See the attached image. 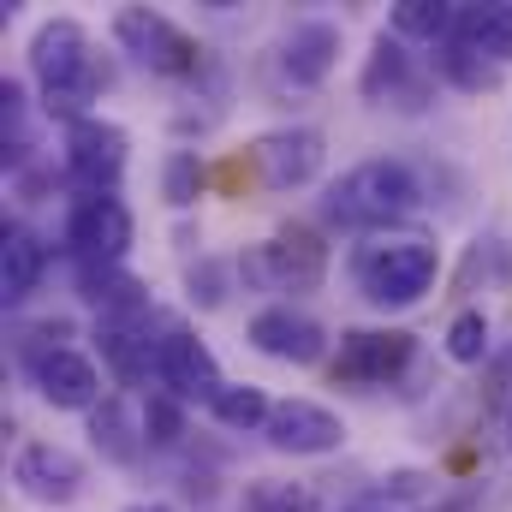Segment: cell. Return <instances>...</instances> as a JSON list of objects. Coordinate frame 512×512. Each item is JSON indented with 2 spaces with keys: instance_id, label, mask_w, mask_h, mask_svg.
Listing matches in <instances>:
<instances>
[{
  "instance_id": "21",
  "label": "cell",
  "mask_w": 512,
  "mask_h": 512,
  "mask_svg": "<svg viewBox=\"0 0 512 512\" xmlns=\"http://www.w3.org/2000/svg\"><path fill=\"white\" fill-rule=\"evenodd\" d=\"M453 18H459V0H399L387 12V30L405 36L411 48H441L453 36Z\"/></svg>"
},
{
  "instance_id": "7",
  "label": "cell",
  "mask_w": 512,
  "mask_h": 512,
  "mask_svg": "<svg viewBox=\"0 0 512 512\" xmlns=\"http://www.w3.org/2000/svg\"><path fill=\"white\" fill-rule=\"evenodd\" d=\"M131 167V131L108 114L72 120L60 137V179L66 191H120Z\"/></svg>"
},
{
  "instance_id": "4",
  "label": "cell",
  "mask_w": 512,
  "mask_h": 512,
  "mask_svg": "<svg viewBox=\"0 0 512 512\" xmlns=\"http://www.w3.org/2000/svg\"><path fill=\"white\" fill-rule=\"evenodd\" d=\"M239 280L251 292H268V304H298L304 292H322L328 280V239L310 221H280L268 239L245 245Z\"/></svg>"
},
{
  "instance_id": "23",
  "label": "cell",
  "mask_w": 512,
  "mask_h": 512,
  "mask_svg": "<svg viewBox=\"0 0 512 512\" xmlns=\"http://www.w3.org/2000/svg\"><path fill=\"white\" fill-rule=\"evenodd\" d=\"M209 417H215L221 429H233V435H262L268 417H274V399H268L256 382H227L221 393H215Z\"/></svg>"
},
{
  "instance_id": "20",
  "label": "cell",
  "mask_w": 512,
  "mask_h": 512,
  "mask_svg": "<svg viewBox=\"0 0 512 512\" xmlns=\"http://www.w3.org/2000/svg\"><path fill=\"white\" fill-rule=\"evenodd\" d=\"M453 42L477 48L495 66H512V0H459Z\"/></svg>"
},
{
  "instance_id": "33",
  "label": "cell",
  "mask_w": 512,
  "mask_h": 512,
  "mask_svg": "<svg viewBox=\"0 0 512 512\" xmlns=\"http://www.w3.org/2000/svg\"><path fill=\"white\" fill-rule=\"evenodd\" d=\"M126 512H179V507H167V501H131Z\"/></svg>"
},
{
  "instance_id": "25",
  "label": "cell",
  "mask_w": 512,
  "mask_h": 512,
  "mask_svg": "<svg viewBox=\"0 0 512 512\" xmlns=\"http://www.w3.org/2000/svg\"><path fill=\"white\" fill-rule=\"evenodd\" d=\"M441 352H447L459 370H477V364H489V352H495L489 310H483V304H465V310L447 322V334H441Z\"/></svg>"
},
{
  "instance_id": "6",
  "label": "cell",
  "mask_w": 512,
  "mask_h": 512,
  "mask_svg": "<svg viewBox=\"0 0 512 512\" xmlns=\"http://www.w3.org/2000/svg\"><path fill=\"white\" fill-rule=\"evenodd\" d=\"M108 30H114L120 54H131V60H137L143 72H155V78L203 84V72H209V48H203L179 18H167V12H155V6H120Z\"/></svg>"
},
{
  "instance_id": "17",
  "label": "cell",
  "mask_w": 512,
  "mask_h": 512,
  "mask_svg": "<svg viewBox=\"0 0 512 512\" xmlns=\"http://www.w3.org/2000/svg\"><path fill=\"white\" fill-rule=\"evenodd\" d=\"M334 66H340V24L334 18H298L274 48V72L292 90H322L334 78Z\"/></svg>"
},
{
  "instance_id": "22",
  "label": "cell",
  "mask_w": 512,
  "mask_h": 512,
  "mask_svg": "<svg viewBox=\"0 0 512 512\" xmlns=\"http://www.w3.org/2000/svg\"><path fill=\"white\" fill-rule=\"evenodd\" d=\"M429 72L441 78V84H453V90H465V96H483V90H495L501 84V72L507 66H495V60H483L477 48H465V42H441V48H429Z\"/></svg>"
},
{
  "instance_id": "18",
  "label": "cell",
  "mask_w": 512,
  "mask_h": 512,
  "mask_svg": "<svg viewBox=\"0 0 512 512\" xmlns=\"http://www.w3.org/2000/svg\"><path fill=\"white\" fill-rule=\"evenodd\" d=\"M48 268H54V245L30 221H6V233H0V304L24 310L42 292Z\"/></svg>"
},
{
  "instance_id": "24",
  "label": "cell",
  "mask_w": 512,
  "mask_h": 512,
  "mask_svg": "<svg viewBox=\"0 0 512 512\" xmlns=\"http://www.w3.org/2000/svg\"><path fill=\"white\" fill-rule=\"evenodd\" d=\"M0 137H6V167L24 173L36 161V131H30V90H24V78H6V90H0Z\"/></svg>"
},
{
  "instance_id": "32",
  "label": "cell",
  "mask_w": 512,
  "mask_h": 512,
  "mask_svg": "<svg viewBox=\"0 0 512 512\" xmlns=\"http://www.w3.org/2000/svg\"><path fill=\"white\" fill-rule=\"evenodd\" d=\"M346 512H387L382 501H370V495H352V501H346Z\"/></svg>"
},
{
  "instance_id": "11",
  "label": "cell",
  "mask_w": 512,
  "mask_h": 512,
  "mask_svg": "<svg viewBox=\"0 0 512 512\" xmlns=\"http://www.w3.org/2000/svg\"><path fill=\"white\" fill-rule=\"evenodd\" d=\"M251 167L268 191L292 197V191H304V185L322 179V167H328V137L316 126H268V131L251 137Z\"/></svg>"
},
{
  "instance_id": "5",
  "label": "cell",
  "mask_w": 512,
  "mask_h": 512,
  "mask_svg": "<svg viewBox=\"0 0 512 512\" xmlns=\"http://www.w3.org/2000/svg\"><path fill=\"white\" fill-rule=\"evenodd\" d=\"M137 221L120 191H66V215H60V251L72 256L78 274L90 268H126Z\"/></svg>"
},
{
  "instance_id": "9",
  "label": "cell",
  "mask_w": 512,
  "mask_h": 512,
  "mask_svg": "<svg viewBox=\"0 0 512 512\" xmlns=\"http://www.w3.org/2000/svg\"><path fill=\"white\" fill-rule=\"evenodd\" d=\"M417 358V334L411 328H346L334 340V358H328V376L334 387H393Z\"/></svg>"
},
{
  "instance_id": "12",
  "label": "cell",
  "mask_w": 512,
  "mask_h": 512,
  "mask_svg": "<svg viewBox=\"0 0 512 512\" xmlns=\"http://www.w3.org/2000/svg\"><path fill=\"white\" fill-rule=\"evenodd\" d=\"M12 489H18L30 507L60 512L90 489V465H84L72 447H60V441H24V447L12 453Z\"/></svg>"
},
{
  "instance_id": "27",
  "label": "cell",
  "mask_w": 512,
  "mask_h": 512,
  "mask_svg": "<svg viewBox=\"0 0 512 512\" xmlns=\"http://www.w3.org/2000/svg\"><path fill=\"white\" fill-rule=\"evenodd\" d=\"M239 512H322L316 483H298V477H256L239 495Z\"/></svg>"
},
{
  "instance_id": "31",
  "label": "cell",
  "mask_w": 512,
  "mask_h": 512,
  "mask_svg": "<svg viewBox=\"0 0 512 512\" xmlns=\"http://www.w3.org/2000/svg\"><path fill=\"white\" fill-rule=\"evenodd\" d=\"M501 447H507V459H512V387H507V399H501Z\"/></svg>"
},
{
  "instance_id": "13",
  "label": "cell",
  "mask_w": 512,
  "mask_h": 512,
  "mask_svg": "<svg viewBox=\"0 0 512 512\" xmlns=\"http://www.w3.org/2000/svg\"><path fill=\"white\" fill-rule=\"evenodd\" d=\"M245 340H251L262 358L292 364V370H310V364L334 358V334L304 304H262L251 322H245Z\"/></svg>"
},
{
  "instance_id": "19",
  "label": "cell",
  "mask_w": 512,
  "mask_h": 512,
  "mask_svg": "<svg viewBox=\"0 0 512 512\" xmlns=\"http://www.w3.org/2000/svg\"><path fill=\"white\" fill-rule=\"evenodd\" d=\"M84 423H90V447H96L108 465H137V459L149 453V441H143V405H131L120 387H114Z\"/></svg>"
},
{
  "instance_id": "2",
  "label": "cell",
  "mask_w": 512,
  "mask_h": 512,
  "mask_svg": "<svg viewBox=\"0 0 512 512\" xmlns=\"http://www.w3.org/2000/svg\"><path fill=\"white\" fill-rule=\"evenodd\" d=\"M417 203H423L417 167L399 161V155H370V161H352L340 179H328L322 221L340 227V233L376 239V233H399L405 215H417Z\"/></svg>"
},
{
  "instance_id": "29",
  "label": "cell",
  "mask_w": 512,
  "mask_h": 512,
  "mask_svg": "<svg viewBox=\"0 0 512 512\" xmlns=\"http://www.w3.org/2000/svg\"><path fill=\"white\" fill-rule=\"evenodd\" d=\"M233 280H239V262L197 256V262H185V304L191 310H221L233 298Z\"/></svg>"
},
{
  "instance_id": "26",
  "label": "cell",
  "mask_w": 512,
  "mask_h": 512,
  "mask_svg": "<svg viewBox=\"0 0 512 512\" xmlns=\"http://www.w3.org/2000/svg\"><path fill=\"white\" fill-rule=\"evenodd\" d=\"M137 405H143V441H149V453H179V447H185V435H191V417H185L191 405H179V399H173V393H161V387H155V393H143Z\"/></svg>"
},
{
  "instance_id": "10",
  "label": "cell",
  "mask_w": 512,
  "mask_h": 512,
  "mask_svg": "<svg viewBox=\"0 0 512 512\" xmlns=\"http://www.w3.org/2000/svg\"><path fill=\"white\" fill-rule=\"evenodd\" d=\"M155 328L161 310H131V316H96L90 340L102 352V370L120 393H155Z\"/></svg>"
},
{
  "instance_id": "8",
  "label": "cell",
  "mask_w": 512,
  "mask_h": 512,
  "mask_svg": "<svg viewBox=\"0 0 512 512\" xmlns=\"http://www.w3.org/2000/svg\"><path fill=\"white\" fill-rule=\"evenodd\" d=\"M155 387L173 393L179 405H215V393L227 387L221 358L185 316H161L155 328Z\"/></svg>"
},
{
  "instance_id": "16",
  "label": "cell",
  "mask_w": 512,
  "mask_h": 512,
  "mask_svg": "<svg viewBox=\"0 0 512 512\" xmlns=\"http://www.w3.org/2000/svg\"><path fill=\"white\" fill-rule=\"evenodd\" d=\"M441 78L435 72H423L417 66V54H411V42L405 36H393V30H376V42H370V54H364V72H358V96L364 102H376V108H423L417 96H429Z\"/></svg>"
},
{
  "instance_id": "15",
  "label": "cell",
  "mask_w": 512,
  "mask_h": 512,
  "mask_svg": "<svg viewBox=\"0 0 512 512\" xmlns=\"http://www.w3.org/2000/svg\"><path fill=\"white\" fill-rule=\"evenodd\" d=\"M262 441L286 459H328V453L346 447V417L322 399L292 393V399H274V417H268Z\"/></svg>"
},
{
  "instance_id": "3",
  "label": "cell",
  "mask_w": 512,
  "mask_h": 512,
  "mask_svg": "<svg viewBox=\"0 0 512 512\" xmlns=\"http://www.w3.org/2000/svg\"><path fill=\"white\" fill-rule=\"evenodd\" d=\"M346 274H352V286H358V298L370 310L393 316V310H411V304H423L435 292V280H441V245L429 233H411V227L376 233V239L352 245Z\"/></svg>"
},
{
  "instance_id": "1",
  "label": "cell",
  "mask_w": 512,
  "mask_h": 512,
  "mask_svg": "<svg viewBox=\"0 0 512 512\" xmlns=\"http://www.w3.org/2000/svg\"><path fill=\"white\" fill-rule=\"evenodd\" d=\"M30 90H36V108L60 126L72 120H90L102 90H108V60L90 36L84 18L60 12V18H42L30 30Z\"/></svg>"
},
{
  "instance_id": "30",
  "label": "cell",
  "mask_w": 512,
  "mask_h": 512,
  "mask_svg": "<svg viewBox=\"0 0 512 512\" xmlns=\"http://www.w3.org/2000/svg\"><path fill=\"white\" fill-rule=\"evenodd\" d=\"M429 512H483V507H477V495H447L441 507H429Z\"/></svg>"
},
{
  "instance_id": "28",
  "label": "cell",
  "mask_w": 512,
  "mask_h": 512,
  "mask_svg": "<svg viewBox=\"0 0 512 512\" xmlns=\"http://www.w3.org/2000/svg\"><path fill=\"white\" fill-rule=\"evenodd\" d=\"M209 161H203V149H167V161H161V197H167V209H191L203 191H209Z\"/></svg>"
},
{
  "instance_id": "14",
  "label": "cell",
  "mask_w": 512,
  "mask_h": 512,
  "mask_svg": "<svg viewBox=\"0 0 512 512\" xmlns=\"http://www.w3.org/2000/svg\"><path fill=\"white\" fill-rule=\"evenodd\" d=\"M24 376H30L36 399H42L48 411H78V417H90V411L114 393V387L102 382V364H96L90 352H78V346H54V352L30 358Z\"/></svg>"
}]
</instances>
